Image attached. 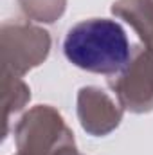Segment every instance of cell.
<instances>
[{"instance_id": "1", "label": "cell", "mask_w": 153, "mask_h": 155, "mask_svg": "<svg viewBox=\"0 0 153 155\" xmlns=\"http://www.w3.org/2000/svg\"><path fill=\"white\" fill-rule=\"evenodd\" d=\"M65 58L76 67L115 74L130 61V41L121 24L106 18L85 20L74 25L63 40Z\"/></svg>"}]
</instances>
